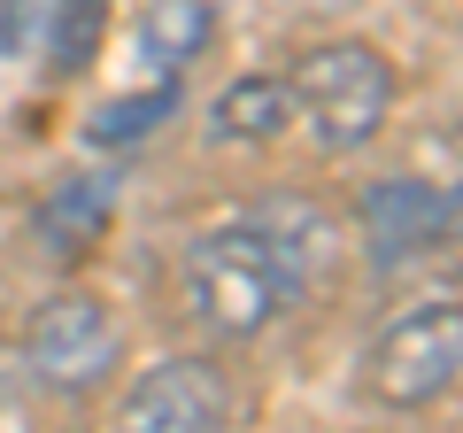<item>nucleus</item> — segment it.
I'll list each match as a JSON object with an SVG mask.
<instances>
[{
    "mask_svg": "<svg viewBox=\"0 0 463 433\" xmlns=\"http://www.w3.org/2000/svg\"><path fill=\"white\" fill-rule=\"evenodd\" d=\"M216 39V8L209 0H147L132 24V47L139 63L155 70V78H178V70H194L201 54H209Z\"/></svg>",
    "mask_w": 463,
    "mask_h": 433,
    "instance_id": "nucleus-7",
    "label": "nucleus"
},
{
    "mask_svg": "<svg viewBox=\"0 0 463 433\" xmlns=\"http://www.w3.org/2000/svg\"><path fill=\"white\" fill-rule=\"evenodd\" d=\"M109 209H116V178L109 170H70V178L39 201V240H47V255H62V264L85 255L100 233H109Z\"/></svg>",
    "mask_w": 463,
    "mask_h": 433,
    "instance_id": "nucleus-8",
    "label": "nucleus"
},
{
    "mask_svg": "<svg viewBox=\"0 0 463 433\" xmlns=\"http://www.w3.org/2000/svg\"><path fill=\"white\" fill-rule=\"evenodd\" d=\"M224 426H232L224 371L209 356H163L124 387L109 433H224Z\"/></svg>",
    "mask_w": 463,
    "mask_h": 433,
    "instance_id": "nucleus-6",
    "label": "nucleus"
},
{
    "mask_svg": "<svg viewBox=\"0 0 463 433\" xmlns=\"http://www.w3.org/2000/svg\"><path fill=\"white\" fill-rule=\"evenodd\" d=\"M124 356V325L100 294H54L24 325V371L47 395H93Z\"/></svg>",
    "mask_w": 463,
    "mask_h": 433,
    "instance_id": "nucleus-4",
    "label": "nucleus"
},
{
    "mask_svg": "<svg viewBox=\"0 0 463 433\" xmlns=\"http://www.w3.org/2000/svg\"><path fill=\"white\" fill-rule=\"evenodd\" d=\"M270 233V248H279V264L294 271V286L309 294V286H325V271L340 264V225H332L317 201H263V216H255Z\"/></svg>",
    "mask_w": 463,
    "mask_h": 433,
    "instance_id": "nucleus-9",
    "label": "nucleus"
},
{
    "mask_svg": "<svg viewBox=\"0 0 463 433\" xmlns=\"http://www.w3.org/2000/svg\"><path fill=\"white\" fill-rule=\"evenodd\" d=\"M286 124H294V85L286 78H232L209 109V140H224V148H263Z\"/></svg>",
    "mask_w": 463,
    "mask_h": 433,
    "instance_id": "nucleus-10",
    "label": "nucleus"
},
{
    "mask_svg": "<svg viewBox=\"0 0 463 433\" xmlns=\"http://www.w3.org/2000/svg\"><path fill=\"white\" fill-rule=\"evenodd\" d=\"M100 32H109V0H54L47 70H54V78H78V70L100 54Z\"/></svg>",
    "mask_w": 463,
    "mask_h": 433,
    "instance_id": "nucleus-12",
    "label": "nucleus"
},
{
    "mask_svg": "<svg viewBox=\"0 0 463 433\" xmlns=\"http://www.w3.org/2000/svg\"><path fill=\"white\" fill-rule=\"evenodd\" d=\"M355 233H364L379 271H410L425 255H440L463 233V186H432V178H371L355 201Z\"/></svg>",
    "mask_w": 463,
    "mask_h": 433,
    "instance_id": "nucleus-5",
    "label": "nucleus"
},
{
    "mask_svg": "<svg viewBox=\"0 0 463 433\" xmlns=\"http://www.w3.org/2000/svg\"><path fill=\"white\" fill-rule=\"evenodd\" d=\"M178 286H185V310H194L216 341H255L279 310L301 302L294 271L279 264V248H270V233L255 225V216H240V225H209V233L185 240Z\"/></svg>",
    "mask_w": 463,
    "mask_h": 433,
    "instance_id": "nucleus-1",
    "label": "nucleus"
},
{
    "mask_svg": "<svg viewBox=\"0 0 463 433\" xmlns=\"http://www.w3.org/2000/svg\"><path fill=\"white\" fill-rule=\"evenodd\" d=\"M170 109H178V78H155V85H139V93H116V101H100L93 117H85V148H139V140H155L170 124Z\"/></svg>",
    "mask_w": 463,
    "mask_h": 433,
    "instance_id": "nucleus-11",
    "label": "nucleus"
},
{
    "mask_svg": "<svg viewBox=\"0 0 463 433\" xmlns=\"http://www.w3.org/2000/svg\"><path fill=\"white\" fill-rule=\"evenodd\" d=\"M32 47V0H0V54Z\"/></svg>",
    "mask_w": 463,
    "mask_h": 433,
    "instance_id": "nucleus-13",
    "label": "nucleus"
},
{
    "mask_svg": "<svg viewBox=\"0 0 463 433\" xmlns=\"http://www.w3.org/2000/svg\"><path fill=\"white\" fill-rule=\"evenodd\" d=\"M286 85H294V117H309L325 155L371 148L386 132V117H394V63L379 47H364V39H317V47H301Z\"/></svg>",
    "mask_w": 463,
    "mask_h": 433,
    "instance_id": "nucleus-2",
    "label": "nucleus"
},
{
    "mask_svg": "<svg viewBox=\"0 0 463 433\" xmlns=\"http://www.w3.org/2000/svg\"><path fill=\"white\" fill-rule=\"evenodd\" d=\"M463 380V302H417L386 317L364 349V395L386 410H425Z\"/></svg>",
    "mask_w": 463,
    "mask_h": 433,
    "instance_id": "nucleus-3",
    "label": "nucleus"
}]
</instances>
